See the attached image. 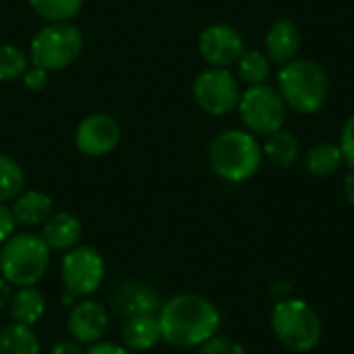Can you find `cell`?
Segmentation results:
<instances>
[{
	"label": "cell",
	"mask_w": 354,
	"mask_h": 354,
	"mask_svg": "<svg viewBox=\"0 0 354 354\" xmlns=\"http://www.w3.org/2000/svg\"><path fill=\"white\" fill-rule=\"evenodd\" d=\"M120 141V124L110 114H89L75 131V145L81 153L100 158L116 149Z\"/></svg>",
	"instance_id": "cell-12"
},
{
	"label": "cell",
	"mask_w": 354,
	"mask_h": 354,
	"mask_svg": "<svg viewBox=\"0 0 354 354\" xmlns=\"http://www.w3.org/2000/svg\"><path fill=\"white\" fill-rule=\"evenodd\" d=\"M29 68V56L15 44H0V83L15 81Z\"/></svg>",
	"instance_id": "cell-25"
},
{
	"label": "cell",
	"mask_w": 354,
	"mask_h": 354,
	"mask_svg": "<svg viewBox=\"0 0 354 354\" xmlns=\"http://www.w3.org/2000/svg\"><path fill=\"white\" fill-rule=\"evenodd\" d=\"M276 89L290 110L299 114H315L328 102L330 79L319 62L295 58L280 66Z\"/></svg>",
	"instance_id": "cell-2"
},
{
	"label": "cell",
	"mask_w": 354,
	"mask_h": 354,
	"mask_svg": "<svg viewBox=\"0 0 354 354\" xmlns=\"http://www.w3.org/2000/svg\"><path fill=\"white\" fill-rule=\"evenodd\" d=\"M23 83L29 91H41L48 85V71L39 68V66H31L25 71L23 75Z\"/></svg>",
	"instance_id": "cell-28"
},
{
	"label": "cell",
	"mask_w": 354,
	"mask_h": 354,
	"mask_svg": "<svg viewBox=\"0 0 354 354\" xmlns=\"http://www.w3.org/2000/svg\"><path fill=\"white\" fill-rule=\"evenodd\" d=\"M120 344L129 353H147L153 351L162 342V330L158 322V313L135 315L124 319L120 330Z\"/></svg>",
	"instance_id": "cell-15"
},
{
	"label": "cell",
	"mask_w": 354,
	"mask_h": 354,
	"mask_svg": "<svg viewBox=\"0 0 354 354\" xmlns=\"http://www.w3.org/2000/svg\"><path fill=\"white\" fill-rule=\"evenodd\" d=\"M272 60L266 52L259 50H245V54L239 58L236 66H239V77L243 83H247L249 87L253 85H263L270 81L272 77Z\"/></svg>",
	"instance_id": "cell-22"
},
{
	"label": "cell",
	"mask_w": 354,
	"mask_h": 354,
	"mask_svg": "<svg viewBox=\"0 0 354 354\" xmlns=\"http://www.w3.org/2000/svg\"><path fill=\"white\" fill-rule=\"evenodd\" d=\"M110 303H112V311L124 319L135 315L158 313L162 307L158 290L141 280H127L118 284L110 297Z\"/></svg>",
	"instance_id": "cell-13"
},
{
	"label": "cell",
	"mask_w": 354,
	"mask_h": 354,
	"mask_svg": "<svg viewBox=\"0 0 354 354\" xmlns=\"http://www.w3.org/2000/svg\"><path fill=\"white\" fill-rule=\"evenodd\" d=\"M10 297H12V286H10V284L0 276V311L8 307Z\"/></svg>",
	"instance_id": "cell-32"
},
{
	"label": "cell",
	"mask_w": 354,
	"mask_h": 354,
	"mask_svg": "<svg viewBox=\"0 0 354 354\" xmlns=\"http://www.w3.org/2000/svg\"><path fill=\"white\" fill-rule=\"evenodd\" d=\"M162 330V342L174 348H199L214 336L222 326L218 307L195 292H180L162 303L158 311Z\"/></svg>",
	"instance_id": "cell-1"
},
{
	"label": "cell",
	"mask_w": 354,
	"mask_h": 354,
	"mask_svg": "<svg viewBox=\"0 0 354 354\" xmlns=\"http://www.w3.org/2000/svg\"><path fill=\"white\" fill-rule=\"evenodd\" d=\"M15 228H17V222L12 218L10 207L0 203V247L15 234Z\"/></svg>",
	"instance_id": "cell-29"
},
{
	"label": "cell",
	"mask_w": 354,
	"mask_h": 354,
	"mask_svg": "<svg viewBox=\"0 0 354 354\" xmlns=\"http://www.w3.org/2000/svg\"><path fill=\"white\" fill-rule=\"evenodd\" d=\"M247 46L239 29L228 23H214L205 27L199 35V52L209 66H230L236 64L245 54Z\"/></svg>",
	"instance_id": "cell-10"
},
{
	"label": "cell",
	"mask_w": 354,
	"mask_h": 354,
	"mask_svg": "<svg viewBox=\"0 0 354 354\" xmlns=\"http://www.w3.org/2000/svg\"><path fill=\"white\" fill-rule=\"evenodd\" d=\"M83 354H133V353H129L122 344L100 340V342H95V344H91V346H85V353Z\"/></svg>",
	"instance_id": "cell-31"
},
{
	"label": "cell",
	"mask_w": 354,
	"mask_h": 354,
	"mask_svg": "<svg viewBox=\"0 0 354 354\" xmlns=\"http://www.w3.org/2000/svg\"><path fill=\"white\" fill-rule=\"evenodd\" d=\"M106 278V261L100 251L87 245H77L62 255L60 282L64 292L75 299L93 297Z\"/></svg>",
	"instance_id": "cell-8"
},
{
	"label": "cell",
	"mask_w": 354,
	"mask_h": 354,
	"mask_svg": "<svg viewBox=\"0 0 354 354\" xmlns=\"http://www.w3.org/2000/svg\"><path fill=\"white\" fill-rule=\"evenodd\" d=\"M8 313H10L12 324L25 326V328H35L46 313V297L35 286L17 288L10 297Z\"/></svg>",
	"instance_id": "cell-18"
},
{
	"label": "cell",
	"mask_w": 354,
	"mask_h": 354,
	"mask_svg": "<svg viewBox=\"0 0 354 354\" xmlns=\"http://www.w3.org/2000/svg\"><path fill=\"white\" fill-rule=\"evenodd\" d=\"M344 195H346L348 203L354 207V170H351V174L344 178Z\"/></svg>",
	"instance_id": "cell-33"
},
{
	"label": "cell",
	"mask_w": 354,
	"mask_h": 354,
	"mask_svg": "<svg viewBox=\"0 0 354 354\" xmlns=\"http://www.w3.org/2000/svg\"><path fill=\"white\" fill-rule=\"evenodd\" d=\"M50 268V249L39 234L15 232L0 247V276L12 286H35Z\"/></svg>",
	"instance_id": "cell-4"
},
{
	"label": "cell",
	"mask_w": 354,
	"mask_h": 354,
	"mask_svg": "<svg viewBox=\"0 0 354 354\" xmlns=\"http://www.w3.org/2000/svg\"><path fill=\"white\" fill-rule=\"evenodd\" d=\"M25 187V172L21 164L8 156H0V203L12 201Z\"/></svg>",
	"instance_id": "cell-23"
},
{
	"label": "cell",
	"mask_w": 354,
	"mask_h": 354,
	"mask_svg": "<svg viewBox=\"0 0 354 354\" xmlns=\"http://www.w3.org/2000/svg\"><path fill=\"white\" fill-rule=\"evenodd\" d=\"M108 328H110L108 309L100 301H93L91 297L79 299L68 311V317H66L68 336L81 342L83 346H91L104 340Z\"/></svg>",
	"instance_id": "cell-11"
},
{
	"label": "cell",
	"mask_w": 354,
	"mask_h": 354,
	"mask_svg": "<svg viewBox=\"0 0 354 354\" xmlns=\"http://www.w3.org/2000/svg\"><path fill=\"white\" fill-rule=\"evenodd\" d=\"M239 79L224 66H209L193 81V97L197 106L212 116H226L239 108L241 102Z\"/></svg>",
	"instance_id": "cell-9"
},
{
	"label": "cell",
	"mask_w": 354,
	"mask_h": 354,
	"mask_svg": "<svg viewBox=\"0 0 354 354\" xmlns=\"http://www.w3.org/2000/svg\"><path fill=\"white\" fill-rule=\"evenodd\" d=\"M31 8L50 23L71 21L79 15L83 0H29Z\"/></svg>",
	"instance_id": "cell-24"
},
{
	"label": "cell",
	"mask_w": 354,
	"mask_h": 354,
	"mask_svg": "<svg viewBox=\"0 0 354 354\" xmlns=\"http://www.w3.org/2000/svg\"><path fill=\"white\" fill-rule=\"evenodd\" d=\"M83 50V33L71 21L41 27L29 46V60L44 71H62L73 64Z\"/></svg>",
	"instance_id": "cell-6"
},
{
	"label": "cell",
	"mask_w": 354,
	"mask_h": 354,
	"mask_svg": "<svg viewBox=\"0 0 354 354\" xmlns=\"http://www.w3.org/2000/svg\"><path fill=\"white\" fill-rule=\"evenodd\" d=\"M197 354H249L247 348L228 336H214L212 340H207L203 346L197 348Z\"/></svg>",
	"instance_id": "cell-26"
},
{
	"label": "cell",
	"mask_w": 354,
	"mask_h": 354,
	"mask_svg": "<svg viewBox=\"0 0 354 354\" xmlns=\"http://www.w3.org/2000/svg\"><path fill=\"white\" fill-rule=\"evenodd\" d=\"M340 151L344 158V164L354 170V114L346 120L344 129H342V137H340Z\"/></svg>",
	"instance_id": "cell-27"
},
{
	"label": "cell",
	"mask_w": 354,
	"mask_h": 354,
	"mask_svg": "<svg viewBox=\"0 0 354 354\" xmlns=\"http://www.w3.org/2000/svg\"><path fill=\"white\" fill-rule=\"evenodd\" d=\"M344 164L340 145L336 143H317L307 151L305 166L315 178H330L334 176Z\"/></svg>",
	"instance_id": "cell-20"
},
{
	"label": "cell",
	"mask_w": 354,
	"mask_h": 354,
	"mask_svg": "<svg viewBox=\"0 0 354 354\" xmlns=\"http://www.w3.org/2000/svg\"><path fill=\"white\" fill-rule=\"evenodd\" d=\"M12 218L21 226H44L54 214L52 197L44 191H21L10 205Z\"/></svg>",
	"instance_id": "cell-17"
},
{
	"label": "cell",
	"mask_w": 354,
	"mask_h": 354,
	"mask_svg": "<svg viewBox=\"0 0 354 354\" xmlns=\"http://www.w3.org/2000/svg\"><path fill=\"white\" fill-rule=\"evenodd\" d=\"M263 162V149L249 131L232 129L218 135L209 147V166L226 183H245L257 174Z\"/></svg>",
	"instance_id": "cell-3"
},
{
	"label": "cell",
	"mask_w": 354,
	"mask_h": 354,
	"mask_svg": "<svg viewBox=\"0 0 354 354\" xmlns=\"http://www.w3.org/2000/svg\"><path fill=\"white\" fill-rule=\"evenodd\" d=\"M261 149H263V158L272 166H276L280 170L292 168L299 162V158H301V143H299V139L290 131H284V129L268 135L266 143L261 145Z\"/></svg>",
	"instance_id": "cell-19"
},
{
	"label": "cell",
	"mask_w": 354,
	"mask_h": 354,
	"mask_svg": "<svg viewBox=\"0 0 354 354\" xmlns=\"http://www.w3.org/2000/svg\"><path fill=\"white\" fill-rule=\"evenodd\" d=\"M0 354H41L33 328L8 324L0 328Z\"/></svg>",
	"instance_id": "cell-21"
},
{
	"label": "cell",
	"mask_w": 354,
	"mask_h": 354,
	"mask_svg": "<svg viewBox=\"0 0 354 354\" xmlns=\"http://www.w3.org/2000/svg\"><path fill=\"white\" fill-rule=\"evenodd\" d=\"M39 236L44 239V243L48 245L50 251H64L66 253L79 245V241L83 236V224L71 212L52 214L50 220L41 226Z\"/></svg>",
	"instance_id": "cell-16"
},
{
	"label": "cell",
	"mask_w": 354,
	"mask_h": 354,
	"mask_svg": "<svg viewBox=\"0 0 354 354\" xmlns=\"http://www.w3.org/2000/svg\"><path fill=\"white\" fill-rule=\"evenodd\" d=\"M303 44V31L292 19H278L266 33V54L274 64H286L297 58Z\"/></svg>",
	"instance_id": "cell-14"
},
{
	"label": "cell",
	"mask_w": 354,
	"mask_h": 354,
	"mask_svg": "<svg viewBox=\"0 0 354 354\" xmlns=\"http://www.w3.org/2000/svg\"><path fill=\"white\" fill-rule=\"evenodd\" d=\"M52 354H83L85 353V346L81 342H77L75 338H60L52 344Z\"/></svg>",
	"instance_id": "cell-30"
},
{
	"label": "cell",
	"mask_w": 354,
	"mask_h": 354,
	"mask_svg": "<svg viewBox=\"0 0 354 354\" xmlns=\"http://www.w3.org/2000/svg\"><path fill=\"white\" fill-rule=\"evenodd\" d=\"M270 322L280 344L295 353H309L324 338V324L317 311L303 299H280L274 305Z\"/></svg>",
	"instance_id": "cell-5"
},
{
	"label": "cell",
	"mask_w": 354,
	"mask_h": 354,
	"mask_svg": "<svg viewBox=\"0 0 354 354\" xmlns=\"http://www.w3.org/2000/svg\"><path fill=\"white\" fill-rule=\"evenodd\" d=\"M239 114L245 131L255 137H268L284 127L288 106L274 85H253L241 93Z\"/></svg>",
	"instance_id": "cell-7"
}]
</instances>
